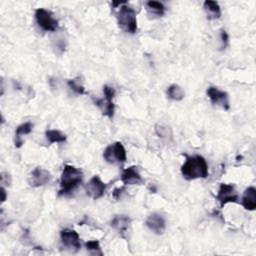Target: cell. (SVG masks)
I'll list each match as a JSON object with an SVG mask.
<instances>
[{
	"instance_id": "25",
	"label": "cell",
	"mask_w": 256,
	"mask_h": 256,
	"mask_svg": "<svg viewBox=\"0 0 256 256\" xmlns=\"http://www.w3.org/2000/svg\"><path fill=\"white\" fill-rule=\"evenodd\" d=\"M10 183H11V177H10V175L8 173H6V172H2L1 173V184H2V186L4 184H7L9 186Z\"/></svg>"
},
{
	"instance_id": "6",
	"label": "cell",
	"mask_w": 256,
	"mask_h": 256,
	"mask_svg": "<svg viewBox=\"0 0 256 256\" xmlns=\"http://www.w3.org/2000/svg\"><path fill=\"white\" fill-rule=\"evenodd\" d=\"M35 19L38 26L44 30V31L54 32L58 29V21L53 17V15L50 11L38 8L35 10Z\"/></svg>"
},
{
	"instance_id": "1",
	"label": "cell",
	"mask_w": 256,
	"mask_h": 256,
	"mask_svg": "<svg viewBox=\"0 0 256 256\" xmlns=\"http://www.w3.org/2000/svg\"><path fill=\"white\" fill-rule=\"evenodd\" d=\"M186 160L181 166L182 176L186 180L206 178L209 175L208 164L201 155H185Z\"/></svg>"
},
{
	"instance_id": "23",
	"label": "cell",
	"mask_w": 256,
	"mask_h": 256,
	"mask_svg": "<svg viewBox=\"0 0 256 256\" xmlns=\"http://www.w3.org/2000/svg\"><path fill=\"white\" fill-rule=\"evenodd\" d=\"M155 131H156L158 136L161 138L168 137V128L167 127H164L162 125H156Z\"/></svg>"
},
{
	"instance_id": "11",
	"label": "cell",
	"mask_w": 256,
	"mask_h": 256,
	"mask_svg": "<svg viewBox=\"0 0 256 256\" xmlns=\"http://www.w3.org/2000/svg\"><path fill=\"white\" fill-rule=\"evenodd\" d=\"M51 179V174L48 170L42 167H36L28 176V183L32 187H40L47 184Z\"/></svg>"
},
{
	"instance_id": "8",
	"label": "cell",
	"mask_w": 256,
	"mask_h": 256,
	"mask_svg": "<svg viewBox=\"0 0 256 256\" xmlns=\"http://www.w3.org/2000/svg\"><path fill=\"white\" fill-rule=\"evenodd\" d=\"M60 238H61V242L66 249L72 252H76L81 248L80 237L75 230L68 228L63 229L60 232Z\"/></svg>"
},
{
	"instance_id": "4",
	"label": "cell",
	"mask_w": 256,
	"mask_h": 256,
	"mask_svg": "<svg viewBox=\"0 0 256 256\" xmlns=\"http://www.w3.org/2000/svg\"><path fill=\"white\" fill-rule=\"evenodd\" d=\"M104 99L95 100V105L100 108L103 115L112 119L114 116V103L113 98L115 96V90L109 85L103 86Z\"/></svg>"
},
{
	"instance_id": "18",
	"label": "cell",
	"mask_w": 256,
	"mask_h": 256,
	"mask_svg": "<svg viewBox=\"0 0 256 256\" xmlns=\"http://www.w3.org/2000/svg\"><path fill=\"white\" fill-rule=\"evenodd\" d=\"M167 96L171 100L181 101L185 96V92L178 84H172L167 88Z\"/></svg>"
},
{
	"instance_id": "20",
	"label": "cell",
	"mask_w": 256,
	"mask_h": 256,
	"mask_svg": "<svg viewBox=\"0 0 256 256\" xmlns=\"http://www.w3.org/2000/svg\"><path fill=\"white\" fill-rule=\"evenodd\" d=\"M146 9L156 16H163L165 13V6L158 1H148L146 2Z\"/></svg>"
},
{
	"instance_id": "3",
	"label": "cell",
	"mask_w": 256,
	"mask_h": 256,
	"mask_svg": "<svg viewBox=\"0 0 256 256\" xmlns=\"http://www.w3.org/2000/svg\"><path fill=\"white\" fill-rule=\"evenodd\" d=\"M119 27L125 32L134 34L137 31V18L135 10L127 5H122L117 13Z\"/></svg>"
},
{
	"instance_id": "10",
	"label": "cell",
	"mask_w": 256,
	"mask_h": 256,
	"mask_svg": "<svg viewBox=\"0 0 256 256\" xmlns=\"http://www.w3.org/2000/svg\"><path fill=\"white\" fill-rule=\"evenodd\" d=\"M216 199L220 203L221 207H224L225 204H227L229 202H237L238 201V194L235 190L234 185L232 184H225L221 183Z\"/></svg>"
},
{
	"instance_id": "24",
	"label": "cell",
	"mask_w": 256,
	"mask_h": 256,
	"mask_svg": "<svg viewBox=\"0 0 256 256\" xmlns=\"http://www.w3.org/2000/svg\"><path fill=\"white\" fill-rule=\"evenodd\" d=\"M220 38H221V42H222V46L221 48L222 49H225L227 47L228 45V40H229V37H228V34L227 32L225 31V30H221V33H220Z\"/></svg>"
},
{
	"instance_id": "9",
	"label": "cell",
	"mask_w": 256,
	"mask_h": 256,
	"mask_svg": "<svg viewBox=\"0 0 256 256\" xmlns=\"http://www.w3.org/2000/svg\"><path fill=\"white\" fill-rule=\"evenodd\" d=\"M85 190L90 198L96 200L104 195L105 190H106V184L102 181L98 175H95L89 180V182L85 186Z\"/></svg>"
},
{
	"instance_id": "13",
	"label": "cell",
	"mask_w": 256,
	"mask_h": 256,
	"mask_svg": "<svg viewBox=\"0 0 256 256\" xmlns=\"http://www.w3.org/2000/svg\"><path fill=\"white\" fill-rule=\"evenodd\" d=\"M121 181L125 185H141L144 182V180L136 166H130L123 170Z\"/></svg>"
},
{
	"instance_id": "27",
	"label": "cell",
	"mask_w": 256,
	"mask_h": 256,
	"mask_svg": "<svg viewBox=\"0 0 256 256\" xmlns=\"http://www.w3.org/2000/svg\"><path fill=\"white\" fill-rule=\"evenodd\" d=\"M1 193H2V202H4L6 200V191L3 186L1 187Z\"/></svg>"
},
{
	"instance_id": "7",
	"label": "cell",
	"mask_w": 256,
	"mask_h": 256,
	"mask_svg": "<svg viewBox=\"0 0 256 256\" xmlns=\"http://www.w3.org/2000/svg\"><path fill=\"white\" fill-rule=\"evenodd\" d=\"M207 96L211 101L213 105H217L220 106L224 110H229L230 109V102H229V95L227 92L222 91V90L218 89L217 87L210 86L207 89Z\"/></svg>"
},
{
	"instance_id": "21",
	"label": "cell",
	"mask_w": 256,
	"mask_h": 256,
	"mask_svg": "<svg viewBox=\"0 0 256 256\" xmlns=\"http://www.w3.org/2000/svg\"><path fill=\"white\" fill-rule=\"evenodd\" d=\"M67 85H68V87L72 90V91H74L76 94L82 95V94L85 93V88H84V86L80 83V81H79L78 78L68 80V81H67Z\"/></svg>"
},
{
	"instance_id": "2",
	"label": "cell",
	"mask_w": 256,
	"mask_h": 256,
	"mask_svg": "<svg viewBox=\"0 0 256 256\" xmlns=\"http://www.w3.org/2000/svg\"><path fill=\"white\" fill-rule=\"evenodd\" d=\"M82 180L83 172L80 169L72 166V165H65L61 174V179H60V190L58 195L65 196V195L70 194L78 187Z\"/></svg>"
},
{
	"instance_id": "5",
	"label": "cell",
	"mask_w": 256,
	"mask_h": 256,
	"mask_svg": "<svg viewBox=\"0 0 256 256\" xmlns=\"http://www.w3.org/2000/svg\"><path fill=\"white\" fill-rule=\"evenodd\" d=\"M103 158L110 164L125 162L127 155L123 144L121 142H115L107 146L103 152Z\"/></svg>"
},
{
	"instance_id": "22",
	"label": "cell",
	"mask_w": 256,
	"mask_h": 256,
	"mask_svg": "<svg viewBox=\"0 0 256 256\" xmlns=\"http://www.w3.org/2000/svg\"><path fill=\"white\" fill-rule=\"evenodd\" d=\"M85 247L90 253L96 254V255H103V253L101 251V247H100L99 241H97V240H91V241L86 242L85 243Z\"/></svg>"
},
{
	"instance_id": "15",
	"label": "cell",
	"mask_w": 256,
	"mask_h": 256,
	"mask_svg": "<svg viewBox=\"0 0 256 256\" xmlns=\"http://www.w3.org/2000/svg\"><path fill=\"white\" fill-rule=\"evenodd\" d=\"M242 206L249 211H253L256 209V189L253 186L248 187L242 196V201H241Z\"/></svg>"
},
{
	"instance_id": "17",
	"label": "cell",
	"mask_w": 256,
	"mask_h": 256,
	"mask_svg": "<svg viewBox=\"0 0 256 256\" xmlns=\"http://www.w3.org/2000/svg\"><path fill=\"white\" fill-rule=\"evenodd\" d=\"M204 10L206 11L208 19H219L221 17V9L216 1L207 0L204 2Z\"/></svg>"
},
{
	"instance_id": "16",
	"label": "cell",
	"mask_w": 256,
	"mask_h": 256,
	"mask_svg": "<svg viewBox=\"0 0 256 256\" xmlns=\"http://www.w3.org/2000/svg\"><path fill=\"white\" fill-rule=\"evenodd\" d=\"M33 124L31 122H25L19 125L15 131V146L17 148H20L23 144V140L21 139L22 135H27L32 132Z\"/></svg>"
},
{
	"instance_id": "26",
	"label": "cell",
	"mask_w": 256,
	"mask_h": 256,
	"mask_svg": "<svg viewBox=\"0 0 256 256\" xmlns=\"http://www.w3.org/2000/svg\"><path fill=\"white\" fill-rule=\"evenodd\" d=\"M123 190H124V188H116V189H114V191L112 193L114 199L118 200L120 197H121V194H122Z\"/></svg>"
},
{
	"instance_id": "12",
	"label": "cell",
	"mask_w": 256,
	"mask_h": 256,
	"mask_svg": "<svg viewBox=\"0 0 256 256\" xmlns=\"http://www.w3.org/2000/svg\"><path fill=\"white\" fill-rule=\"evenodd\" d=\"M145 224L150 230L158 235L163 234L165 228H166V221H165V218L162 214L156 212L150 214L147 217Z\"/></svg>"
},
{
	"instance_id": "19",
	"label": "cell",
	"mask_w": 256,
	"mask_h": 256,
	"mask_svg": "<svg viewBox=\"0 0 256 256\" xmlns=\"http://www.w3.org/2000/svg\"><path fill=\"white\" fill-rule=\"evenodd\" d=\"M45 136L50 143H63L66 141V135L59 130H47L45 132Z\"/></svg>"
},
{
	"instance_id": "14",
	"label": "cell",
	"mask_w": 256,
	"mask_h": 256,
	"mask_svg": "<svg viewBox=\"0 0 256 256\" xmlns=\"http://www.w3.org/2000/svg\"><path fill=\"white\" fill-rule=\"evenodd\" d=\"M131 223V219L126 215H116L110 222L111 227L118 233L124 234L127 232Z\"/></svg>"
}]
</instances>
